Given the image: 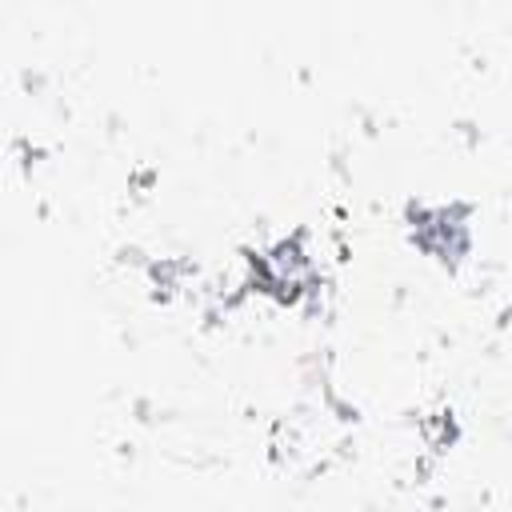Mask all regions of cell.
<instances>
[{"label":"cell","instance_id":"obj_1","mask_svg":"<svg viewBox=\"0 0 512 512\" xmlns=\"http://www.w3.org/2000/svg\"><path fill=\"white\" fill-rule=\"evenodd\" d=\"M408 220H412L416 248H424L428 256H436L444 264H456L472 244L464 204H416V208H408Z\"/></svg>","mask_w":512,"mask_h":512}]
</instances>
